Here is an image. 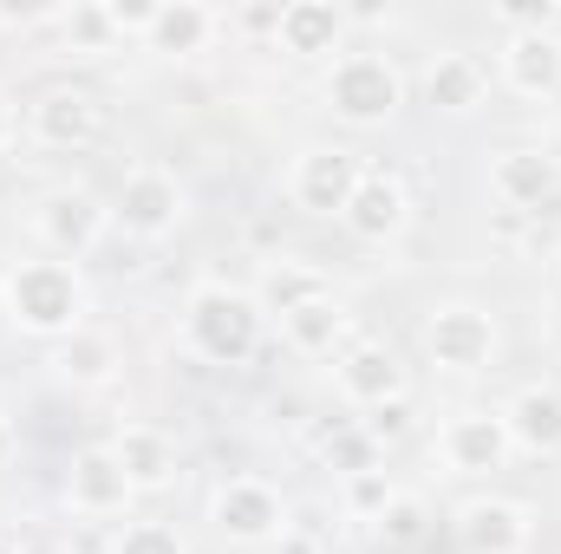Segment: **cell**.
Listing matches in <instances>:
<instances>
[{
  "instance_id": "cell-1",
  "label": "cell",
  "mask_w": 561,
  "mask_h": 554,
  "mask_svg": "<svg viewBox=\"0 0 561 554\" xmlns=\"http://www.w3.org/2000/svg\"><path fill=\"white\" fill-rule=\"evenodd\" d=\"M85 275L79 262H59V255H33V262H13L0 275V320L20 326L26 339H66L85 326Z\"/></svg>"
},
{
  "instance_id": "cell-2",
  "label": "cell",
  "mask_w": 561,
  "mask_h": 554,
  "mask_svg": "<svg viewBox=\"0 0 561 554\" xmlns=\"http://www.w3.org/2000/svg\"><path fill=\"white\" fill-rule=\"evenodd\" d=\"M262 307L249 287H229V280H196L190 300H183V346L203 359V366H249L255 346H262Z\"/></svg>"
},
{
  "instance_id": "cell-3",
  "label": "cell",
  "mask_w": 561,
  "mask_h": 554,
  "mask_svg": "<svg viewBox=\"0 0 561 554\" xmlns=\"http://www.w3.org/2000/svg\"><path fill=\"white\" fill-rule=\"evenodd\" d=\"M320 99H327V112L340 118V125H353V131H379V125H392L399 112H405V72L386 59V53H340L333 66H327V79H320Z\"/></svg>"
},
{
  "instance_id": "cell-4",
  "label": "cell",
  "mask_w": 561,
  "mask_h": 554,
  "mask_svg": "<svg viewBox=\"0 0 561 554\" xmlns=\"http://www.w3.org/2000/svg\"><path fill=\"white\" fill-rule=\"evenodd\" d=\"M496 346H503V333L477 300H444V307L424 313V353H431L437 372L477 379V372L496 366Z\"/></svg>"
},
{
  "instance_id": "cell-5",
  "label": "cell",
  "mask_w": 561,
  "mask_h": 554,
  "mask_svg": "<svg viewBox=\"0 0 561 554\" xmlns=\"http://www.w3.org/2000/svg\"><path fill=\"white\" fill-rule=\"evenodd\" d=\"M33 235L46 242V255L59 262H85L105 235H112V203H99L85 183H59L33 203Z\"/></svg>"
},
{
  "instance_id": "cell-6",
  "label": "cell",
  "mask_w": 561,
  "mask_h": 554,
  "mask_svg": "<svg viewBox=\"0 0 561 554\" xmlns=\"http://www.w3.org/2000/svg\"><path fill=\"white\" fill-rule=\"evenodd\" d=\"M183 216H190V189L176 183V170H163V163L125 170V183L112 196V229H125L131 242H163V235H176Z\"/></svg>"
},
{
  "instance_id": "cell-7",
  "label": "cell",
  "mask_w": 561,
  "mask_h": 554,
  "mask_svg": "<svg viewBox=\"0 0 561 554\" xmlns=\"http://www.w3.org/2000/svg\"><path fill=\"white\" fill-rule=\"evenodd\" d=\"M359 176H366L359 150H346V143H307L287 163V203L307 209V216H346Z\"/></svg>"
},
{
  "instance_id": "cell-8",
  "label": "cell",
  "mask_w": 561,
  "mask_h": 554,
  "mask_svg": "<svg viewBox=\"0 0 561 554\" xmlns=\"http://www.w3.org/2000/svg\"><path fill=\"white\" fill-rule=\"evenodd\" d=\"M437 457H444L450 476H496V470H510L516 443H510L503 412L463 405V412H450L444 424H437Z\"/></svg>"
},
{
  "instance_id": "cell-9",
  "label": "cell",
  "mask_w": 561,
  "mask_h": 554,
  "mask_svg": "<svg viewBox=\"0 0 561 554\" xmlns=\"http://www.w3.org/2000/svg\"><path fill=\"white\" fill-rule=\"evenodd\" d=\"M209 522H216L222 542L262 549V542H280L287 503H280L275 483H262V476H229V483H216V496H209Z\"/></svg>"
},
{
  "instance_id": "cell-10",
  "label": "cell",
  "mask_w": 561,
  "mask_h": 554,
  "mask_svg": "<svg viewBox=\"0 0 561 554\" xmlns=\"http://www.w3.org/2000/svg\"><path fill=\"white\" fill-rule=\"evenodd\" d=\"M105 131V99L92 85H46L26 105V138L39 150H85Z\"/></svg>"
},
{
  "instance_id": "cell-11",
  "label": "cell",
  "mask_w": 561,
  "mask_h": 554,
  "mask_svg": "<svg viewBox=\"0 0 561 554\" xmlns=\"http://www.w3.org/2000/svg\"><path fill=\"white\" fill-rule=\"evenodd\" d=\"M457 549L463 554H529L536 542V509L516 496H470L457 503Z\"/></svg>"
},
{
  "instance_id": "cell-12",
  "label": "cell",
  "mask_w": 561,
  "mask_h": 554,
  "mask_svg": "<svg viewBox=\"0 0 561 554\" xmlns=\"http://www.w3.org/2000/svg\"><path fill=\"white\" fill-rule=\"evenodd\" d=\"M131 503H138V489H131L125 463L112 457V443H85V450L72 457V470H66V509L85 516V522H112V516H125Z\"/></svg>"
},
{
  "instance_id": "cell-13",
  "label": "cell",
  "mask_w": 561,
  "mask_h": 554,
  "mask_svg": "<svg viewBox=\"0 0 561 554\" xmlns=\"http://www.w3.org/2000/svg\"><path fill=\"white\" fill-rule=\"evenodd\" d=\"M496 72L516 99L549 105V99H561V39L542 26H510L496 46Z\"/></svg>"
},
{
  "instance_id": "cell-14",
  "label": "cell",
  "mask_w": 561,
  "mask_h": 554,
  "mask_svg": "<svg viewBox=\"0 0 561 554\" xmlns=\"http://www.w3.org/2000/svg\"><path fill=\"white\" fill-rule=\"evenodd\" d=\"M333 385L353 412H373V405H392L405 399V366L386 339H353L340 359H333Z\"/></svg>"
},
{
  "instance_id": "cell-15",
  "label": "cell",
  "mask_w": 561,
  "mask_h": 554,
  "mask_svg": "<svg viewBox=\"0 0 561 554\" xmlns=\"http://www.w3.org/2000/svg\"><path fill=\"white\" fill-rule=\"evenodd\" d=\"M561 189V157L549 143H510L490 157V196L503 209H542Z\"/></svg>"
},
{
  "instance_id": "cell-16",
  "label": "cell",
  "mask_w": 561,
  "mask_h": 554,
  "mask_svg": "<svg viewBox=\"0 0 561 554\" xmlns=\"http://www.w3.org/2000/svg\"><path fill=\"white\" fill-rule=\"evenodd\" d=\"M340 222H346V235H359V242H399V235L412 229V189H405L392 170H366Z\"/></svg>"
},
{
  "instance_id": "cell-17",
  "label": "cell",
  "mask_w": 561,
  "mask_h": 554,
  "mask_svg": "<svg viewBox=\"0 0 561 554\" xmlns=\"http://www.w3.org/2000/svg\"><path fill=\"white\" fill-rule=\"evenodd\" d=\"M280 339H287L300 359H340V353L353 346V313H346V300L327 287V293H313L307 307L280 313Z\"/></svg>"
},
{
  "instance_id": "cell-18",
  "label": "cell",
  "mask_w": 561,
  "mask_h": 554,
  "mask_svg": "<svg viewBox=\"0 0 561 554\" xmlns=\"http://www.w3.org/2000/svg\"><path fill=\"white\" fill-rule=\"evenodd\" d=\"M275 46L287 59H333V53H346V7H333V0H287Z\"/></svg>"
},
{
  "instance_id": "cell-19",
  "label": "cell",
  "mask_w": 561,
  "mask_h": 554,
  "mask_svg": "<svg viewBox=\"0 0 561 554\" xmlns=\"http://www.w3.org/2000/svg\"><path fill=\"white\" fill-rule=\"evenodd\" d=\"M216 33H222V13H216V7H203V0H157V20H150V33H144V53H157V59H190V53H203Z\"/></svg>"
},
{
  "instance_id": "cell-20",
  "label": "cell",
  "mask_w": 561,
  "mask_h": 554,
  "mask_svg": "<svg viewBox=\"0 0 561 554\" xmlns=\"http://www.w3.org/2000/svg\"><path fill=\"white\" fill-rule=\"evenodd\" d=\"M503 424L523 457H561V385H523L503 405Z\"/></svg>"
},
{
  "instance_id": "cell-21",
  "label": "cell",
  "mask_w": 561,
  "mask_h": 554,
  "mask_svg": "<svg viewBox=\"0 0 561 554\" xmlns=\"http://www.w3.org/2000/svg\"><path fill=\"white\" fill-rule=\"evenodd\" d=\"M118 366H125V353H118V339L105 333V326H79V333H66L59 339V353H53V372L66 379V385H79V392H99V385H112L118 379Z\"/></svg>"
},
{
  "instance_id": "cell-22",
  "label": "cell",
  "mask_w": 561,
  "mask_h": 554,
  "mask_svg": "<svg viewBox=\"0 0 561 554\" xmlns=\"http://www.w3.org/2000/svg\"><path fill=\"white\" fill-rule=\"evenodd\" d=\"M112 457L125 463V476H131L138 496L170 489V476H176V443H170L157 424H125V430L112 437Z\"/></svg>"
},
{
  "instance_id": "cell-23",
  "label": "cell",
  "mask_w": 561,
  "mask_h": 554,
  "mask_svg": "<svg viewBox=\"0 0 561 554\" xmlns=\"http://www.w3.org/2000/svg\"><path fill=\"white\" fill-rule=\"evenodd\" d=\"M483 92H490V72H483L470 53H437L431 72H424V99H431V112L463 118V112L483 105Z\"/></svg>"
},
{
  "instance_id": "cell-24",
  "label": "cell",
  "mask_w": 561,
  "mask_h": 554,
  "mask_svg": "<svg viewBox=\"0 0 561 554\" xmlns=\"http://www.w3.org/2000/svg\"><path fill=\"white\" fill-rule=\"evenodd\" d=\"M313 457H320L327 470H340V483H346V476H359V470H379V463H386V450L359 430V417L313 424Z\"/></svg>"
},
{
  "instance_id": "cell-25",
  "label": "cell",
  "mask_w": 561,
  "mask_h": 554,
  "mask_svg": "<svg viewBox=\"0 0 561 554\" xmlns=\"http://www.w3.org/2000/svg\"><path fill=\"white\" fill-rule=\"evenodd\" d=\"M313 293H327V275L313 268V262H262V280H255V307L262 313H294V307H307Z\"/></svg>"
},
{
  "instance_id": "cell-26",
  "label": "cell",
  "mask_w": 561,
  "mask_h": 554,
  "mask_svg": "<svg viewBox=\"0 0 561 554\" xmlns=\"http://www.w3.org/2000/svg\"><path fill=\"white\" fill-rule=\"evenodd\" d=\"M424 529H431V509H424V496H412V489H399V496L386 503V516L373 522L379 549H392V554H412L424 542Z\"/></svg>"
},
{
  "instance_id": "cell-27",
  "label": "cell",
  "mask_w": 561,
  "mask_h": 554,
  "mask_svg": "<svg viewBox=\"0 0 561 554\" xmlns=\"http://www.w3.org/2000/svg\"><path fill=\"white\" fill-rule=\"evenodd\" d=\"M59 33H66V46H72V53H92V59L118 46V26H112L105 0H79V7H59Z\"/></svg>"
},
{
  "instance_id": "cell-28",
  "label": "cell",
  "mask_w": 561,
  "mask_h": 554,
  "mask_svg": "<svg viewBox=\"0 0 561 554\" xmlns=\"http://www.w3.org/2000/svg\"><path fill=\"white\" fill-rule=\"evenodd\" d=\"M392 496H399V483L386 476V463H379V470H359V476H346V483H340L346 516H353V522H366V529L386 516V503H392Z\"/></svg>"
},
{
  "instance_id": "cell-29",
  "label": "cell",
  "mask_w": 561,
  "mask_h": 554,
  "mask_svg": "<svg viewBox=\"0 0 561 554\" xmlns=\"http://www.w3.org/2000/svg\"><path fill=\"white\" fill-rule=\"evenodd\" d=\"M112 554H190V542L170 529V522H125Z\"/></svg>"
},
{
  "instance_id": "cell-30",
  "label": "cell",
  "mask_w": 561,
  "mask_h": 554,
  "mask_svg": "<svg viewBox=\"0 0 561 554\" xmlns=\"http://www.w3.org/2000/svg\"><path fill=\"white\" fill-rule=\"evenodd\" d=\"M359 430H366L379 450H392L399 437H412V399H392V405H373V412H359Z\"/></svg>"
},
{
  "instance_id": "cell-31",
  "label": "cell",
  "mask_w": 561,
  "mask_h": 554,
  "mask_svg": "<svg viewBox=\"0 0 561 554\" xmlns=\"http://www.w3.org/2000/svg\"><path fill=\"white\" fill-rule=\"evenodd\" d=\"M105 13H112L118 39H144L150 20H157V0H105Z\"/></svg>"
},
{
  "instance_id": "cell-32",
  "label": "cell",
  "mask_w": 561,
  "mask_h": 554,
  "mask_svg": "<svg viewBox=\"0 0 561 554\" xmlns=\"http://www.w3.org/2000/svg\"><path fill=\"white\" fill-rule=\"evenodd\" d=\"M236 26H242V33H268V39H275V26H280V0H275V7H242V13H236Z\"/></svg>"
},
{
  "instance_id": "cell-33",
  "label": "cell",
  "mask_w": 561,
  "mask_h": 554,
  "mask_svg": "<svg viewBox=\"0 0 561 554\" xmlns=\"http://www.w3.org/2000/svg\"><path fill=\"white\" fill-rule=\"evenodd\" d=\"M275 554H320V542H313L300 522H287V529H280V542H275Z\"/></svg>"
},
{
  "instance_id": "cell-34",
  "label": "cell",
  "mask_w": 561,
  "mask_h": 554,
  "mask_svg": "<svg viewBox=\"0 0 561 554\" xmlns=\"http://www.w3.org/2000/svg\"><path fill=\"white\" fill-rule=\"evenodd\" d=\"M20 138V112H13V99H7V85H0V150Z\"/></svg>"
},
{
  "instance_id": "cell-35",
  "label": "cell",
  "mask_w": 561,
  "mask_h": 554,
  "mask_svg": "<svg viewBox=\"0 0 561 554\" xmlns=\"http://www.w3.org/2000/svg\"><path fill=\"white\" fill-rule=\"evenodd\" d=\"M13 457H20V430H13V417L0 412V470H7Z\"/></svg>"
},
{
  "instance_id": "cell-36",
  "label": "cell",
  "mask_w": 561,
  "mask_h": 554,
  "mask_svg": "<svg viewBox=\"0 0 561 554\" xmlns=\"http://www.w3.org/2000/svg\"><path fill=\"white\" fill-rule=\"evenodd\" d=\"M20 554H66L59 542H20Z\"/></svg>"
},
{
  "instance_id": "cell-37",
  "label": "cell",
  "mask_w": 561,
  "mask_h": 554,
  "mask_svg": "<svg viewBox=\"0 0 561 554\" xmlns=\"http://www.w3.org/2000/svg\"><path fill=\"white\" fill-rule=\"evenodd\" d=\"M0 554H20V542H7V535H0Z\"/></svg>"
},
{
  "instance_id": "cell-38",
  "label": "cell",
  "mask_w": 561,
  "mask_h": 554,
  "mask_svg": "<svg viewBox=\"0 0 561 554\" xmlns=\"http://www.w3.org/2000/svg\"><path fill=\"white\" fill-rule=\"evenodd\" d=\"M556 255H561V249H556Z\"/></svg>"
}]
</instances>
